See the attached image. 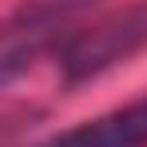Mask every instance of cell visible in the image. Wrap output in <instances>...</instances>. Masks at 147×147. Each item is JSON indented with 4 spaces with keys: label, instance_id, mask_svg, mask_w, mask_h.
<instances>
[{
    "label": "cell",
    "instance_id": "2",
    "mask_svg": "<svg viewBox=\"0 0 147 147\" xmlns=\"http://www.w3.org/2000/svg\"><path fill=\"white\" fill-rule=\"evenodd\" d=\"M143 143H147V96L80 123L72 131L48 139L44 147H143Z\"/></svg>",
    "mask_w": 147,
    "mask_h": 147
},
{
    "label": "cell",
    "instance_id": "1",
    "mask_svg": "<svg viewBox=\"0 0 147 147\" xmlns=\"http://www.w3.org/2000/svg\"><path fill=\"white\" fill-rule=\"evenodd\" d=\"M139 48H147V0L123 8L115 16H107L92 32L76 36L72 44L60 52V68H64L68 84H80V80L99 76L103 68L135 56Z\"/></svg>",
    "mask_w": 147,
    "mask_h": 147
}]
</instances>
